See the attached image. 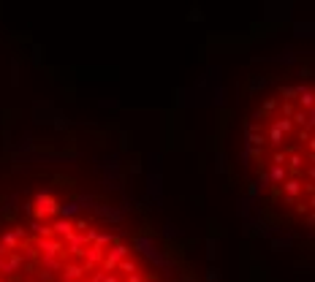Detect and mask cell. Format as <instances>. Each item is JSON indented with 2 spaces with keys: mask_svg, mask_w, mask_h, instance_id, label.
<instances>
[{
  "mask_svg": "<svg viewBox=\"0 0 315 282\" xmlns=\"http://www.w3.org/2000/svg\"><path fill=\"white\" fill-rule=\"evenodd\" d=\"M0 282H160L114 234L35 209L0 231Z\"/></svg>",
  "mask_w": 315,
  "mask_h": 282,
  "instance_id": "1",
  "label": "cell"
},
{
  "mask_svg": "<svg viewBox=\"0 0 315 282\" xmlns=\"http://www.w3.org/2000/svg\"><path fill=\"white\" fill-rule=\"evenodd\" d=\"M255 165L261 168L264 187L272 204L283 212L304 214L313 204V136L304 114L277 119L253 138Z\"/></svg>",
  "mask_w": 315,
  "mask_h": 282,
  "instance_id": "2",
  "label": "cell"
}]
</instances>
